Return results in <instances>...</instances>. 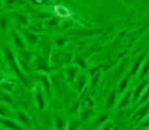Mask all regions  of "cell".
Segmentation results:
<instances>
[]
</instances>
